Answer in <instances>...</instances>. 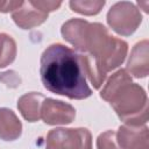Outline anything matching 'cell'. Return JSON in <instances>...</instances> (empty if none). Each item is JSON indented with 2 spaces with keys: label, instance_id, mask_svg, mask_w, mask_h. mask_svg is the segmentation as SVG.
Returning <instances> with one entry per match:
<instances>
[{
  "label": "cell",
  "instance_id": "1",
  "mask_svg": "<svg viewBox=\"0 0 149 149\" xmlns=\"http://www.w3.org/2000/svg\"><path fill=\"white\" fill-rule=\"evenodd\" d=\"M40 74L43 86L52 93L76 100L92 94L79 54L64 44L54 43L43 51Z\"/></svg>",
  "mask_w": 149,
  "mask_h": 149
},
{
  "label": "cell",
  "instance_id": "2",
  "mask_svg": "<svg viewBox=\"0 0 149 149\" xmlns=\"http://www.w3.org/2000/svg\"><path fill=\"white\" fill-rule=\"evenodd\" d=\"M78 52L92 56L107 74L123 63L128 52V44L126 41L111 35L104 24L88 22Z\"/></svg>",
  "mask_w": 149,
  "mask_h": 149
},
{
  "label": "cell",
  "instance_id": "3",
  "mask_svg": "<svg viewBox=\"0 0 149 149\" xmlns=\"http://www.w3.org/2000/svg\"><path fill=\"white\" fill-rule=\"evenodd\" d=\"M109 104L125 125L143 126L148 121V98L139 84L132 81L125 85Z\"/></svg>",
  "mask_w": 149,
  "mask_h": 149
},
{
  "label": "cell",
  "instance_id": "4",
  "mask_svg": "<svg viewBox=\"0 0 149 149\" xmlns=\"http://www.w3.org/2000/svg\"><path fill=\"white\" fill-rule=\"evenodd\" d=\"M142 22L140 9L129 1L114 3L107 13L108 26L121 36H129L135 33Z\"/></svg>",
  "mask_w": 149,
  "mask_h": 149
},
{
  "label": "cell",
  "instance_id": "5",
  "mask_svg": "<svg viewBox=\"0 0 149 149\" xmlns=\"http://www.w3.org/2000/svg\"><path fill=\"white\" fill-rule=\"evenodd\" d=\"M45 149H92L87 128H55L45 137Z\"/></svg>",
  "mask_w": 149,
  "mask_h": 149
},
{
  "label": "cell",
  "instance_id": "6",
  "mask_svg": "<svg viewBox=\"0 0 149 149\" xmlns=\"http://www.w3.org/2000/svg\"><path fill=\"white\" fill-rule=\"evenodd\" d=\"M76 118V109L70 104L45 98L41 107V119L47 125H68Z\"/></svg>",
  "mask_w": 149,
  "mask_h": 149
},
{
  "label": "cell",
  "instance_id": "7",
  "mask_svg": "<svg viewBox=\"0 0 149 149\" xmlns=\"http://www.w3.org/2000/svg\"><path fill=\"white\" fill-rule=\"evenodd\" d=\"M115 134L120 149H149V133L146 125H122Z\"/></svg>",
  "mask_w": 149,
  "mask_h": 149
},
{
  "label": "cell",
  "instance_id": "8",
  "mask_svg": "<svg viewBox=\"0 0 149 149\" xmlns=\"http://www.w3.org/2000/svg\"><path fill=\"white\" fill-rule=\"evenodd\" d=\"M126 71L135 78H144L149 73V43L148 40L137 42L132 49Z\"/></svg>",
  "mask_w": 149,
  "mask_h": 149
},
{
  "label": "cell",
  "instance_id": "9",
  "mask_svg": "<svg viewBox=\"0 0 149 149\" xmlns=\"http://www.w3.org/2000/svg\"><path fill=\"white\" fill-rule=\"evenodd\" d=\"M12 19L22 29H30L42 24L48 19V13L35 7L31 1H22V5L12 13Z\"/></svg>",
  "mask_w": 149,
  "mask_h": 149
},
{
  "label": "cell",
  "instance_id": "10",
  "mask_svg": "<svg viewBox=\"0 0 149 149\" xmlns=\"http://www.w3.org/2000/svg\"><path fill=\"white\" fill-rule=\"evenodd\" d=\"M44 95L37 92H29L23 94L17 100V108L21 115L29 122H36L41 119V107Z\"/></svg>",
  "mask_w": 149,
  "mask_h": 149
},
{
  "label": "cell",
  "instance_id": "11",
  "mask_svg": "<svg viewBox=\"0 0 149 149\" xmlns=\"http://www.w3.org/2000/svg\"><path fill=\"white\" fill-rule=\"evenodd\" d=\"M22 123L16 114L6 107L0 108V139L3 141H14L21 136Z\"/></svg>",
  "mask_w": 149,
  "mask_h": 149
},
{
  "label": "cell",
  "instance_id": "12",
  "mask_svg": "<svg viewBox=\"0 0 149 149\" xmlns=\"http://www.w3.org/2000/svg\"><path fill=\"white\" fill-rule=\"evenodd\" d=\"M78 54L80 57L85 77L90 80V83L94 88L97 90L100 88L106 79V73L101 70V68L92 56H90L88 54H81V52H78Z\"/></svg>",
  "mask_w": 149,
  "mask_h": 149
},
{
  "label": "cell",
  "instance_id": "13",
  "mask_svg": "<svg viewBox=\"0 0 149 149\" xmlns=\"http://www.w3.org/2000/svg\"><path fill=\"white\" fill-rule=\"evenodd\" d=\"M129 83H132V76L123 69L118 70L111 76V78L107 80V83L100 91V98L109 102L118 94V92Z\"/></svg>",
  "mask_w": 149,
  "mask_h": 149
},
{
  "label": "cell",
  "instance_id": "14",
  "mask_svg": "<svg viewBox=\"0 0 149 149\" xmlns=\"http://www.w3.org/2000/svg\"><path fill=\"white\" fill-rule=\"evenodd\" d=\"M16 57V43L14 38L5 33L0 34V68L14 62Z\"/></svg>",
  "mask_w": 149,
  "mask_h": 149
},
{
  "label": "cell",
  "instance_id": "15",
  "mask_svg": "<svg viewBox=\"0 0 149 149\" xmlns=\"http://www.w3.org/2000/svg\"><path fill=\"white\" fill-rule=\"evenodd\" d=\"M70 8L79 14L95 15L105 6L104 0H72L69 2Z\"/></svg>",
  "mask_w": 149,
  "mask_h": 149
},
{
  "label": "cell",
  "instance_id": "16",
  "mask_svg": "<svg viewBox=\"0 0 149 149\" xmlns=\"http://www.w3.org/2000/svg\"><path fill=\"white\" fill-rule=\"evenodd\" d=\"M97 149H120L114 130H106L97 139Z\"/></svg>",
  "mask_w": 149,
  "mask_h": 149
},
{
  "label": "cell",
  "instance_id": "17",
  "mask_svg": "<svg viewBox=\"0 0 149 149\" xmlns=\"http://www.w3.org/2000/svg\"><path fill=\"white\" fill-rule=\"evenodd\" d=\"M31 3L44 13H50L58 9L62 5L61 1H47V0H30Z\"/></svg>",
  "mask_w": 149,
  "mask_h": 149
},
{
  "label": "cell",
  "instance_id": "18",
  "mask_svg": "<svg viewBox=\"0 0 149 149\" xmlns=\"http://www.w3.org/2000/svg\"><path fill=\"white\" fill-rule=\"evenodd\" d=\"M0 80L10 87H16L20 85V78L15 71H6L0 73Z\"/></svg>",
  "mask_w": 149,
  "mask_h": 149
},
{
  "label": "cell",
  "instance_id": "19",
  "mask_svg": "<svg viewBox=\"0 0 149 149\" xmlns=\"http://www.w3.org/2000/svg\"><path fill=\"white\" fill-rule=\"evenodd\" d=\"M21 5H22V1H16V0L2 1V0H0V12L1 13H8V12H12L13 13Z\"/></svg>",
  "mask_w": 149,
  "mask_h": 149
}]
</instances>
